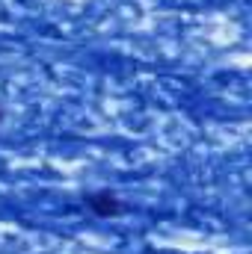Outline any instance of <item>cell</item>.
Returning a JSON list of instances; mask_svg holds the SVG:
<instances>
[{"label": "cell", "instance_id": "cell-2", "mask_svg": "<svg viewBox=\"0 0 252 254\" xmlns=\"http://www.w3.org/2000/svg\"><path fill=\"white\" fill-rule=\"evenodd\" d=\"M0 122H3V107H0Z\"/></svg>", "mask_w": 252, "mask_h": 254}, {"label": "cell", "instance_id": "cell-1", "mask_svg": "<svg viewBox=\"0 0 252 254\" xmlns=\"http://www.w3.org/2000/svg\"><path fill=\"white\" fill-rule=\"evenodd\" d=\"M83 204H86V207H89V213H95L98 219H113V216L125 213L122 198H119L113 190H95V192H89V195L83 198Z\"/></svg>", "mask_w": 252, "mask_h": 254}]
</instances>
